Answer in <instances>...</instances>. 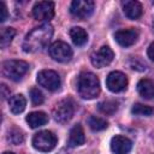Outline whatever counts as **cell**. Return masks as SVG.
<instances>
[{"instance_id": "cell-1", "label": "cell", "mask_w": 154, "mask_h": 154, "mask_svg": "<svg viewBox=\"0 0 154 154\" xmlns=\"http://www.w3.org/2000/svg\"><path fill=\"white\" fill-rule=\"evenodd\" d=\"M53 36V26L45 23L40 26L34 28L24 38L23 51L26 53H36L42 51L51 41Z\"/></svg>"}, {"instance_id": "cell-2", "label": "cell", "mask_w": 154, "mask_h": 154, "mask_svg": "<svg viewBox=\"0 0 154 154\" xmlns=\"http://www.w3.org/2000/svg\"><path fill=\"white\" fill-rule=\"evenodd\" d=\"M77 90L81 97L91 100L100 93L99 78L91 72H81L77 78Z\"/></svg>"}, {"instance_id": "cell-3", "label": "cell", "mask_w": 154, "mask_h": 154, "mask_svg": "<svg viewBox=\"0 0 154 154\" xmlns=\"http://www.w3.org/2000/svg\"><path fill=\"white\" fill-rule=\"evenodd\" d=\"M29 70L28 63L23 60H7L2 64V75L14 82L20 81Z\"/></svg>"}, {"instance_id": "cell-4", "label": "cell", "mask_w": 154, "mask_h": 154, "mask_svg": "<svg viewBox=\"0 0 154 154\" xmlns=\"http://www.w3.org/2000/svg\"><path fill=\"white\" fill-rule=\"evenodd\" d=\"M73 113H75V102L70 97L63 99L59 102H57L52 112L54 120L60 124L67 123L72 118Z\"/></svg>"}, {"instance_id": "cell-5", "label": "cell", "mask_w": 154, "mask_h": 154, "mask_svg": "<svg viewBox=\"0 0 154 154\" xmlns=\"http://www.w3.org/2000/svg\"><path fill=\"white\" fill-rule=\"evenodd\" d=\"M32 146L40 152H51L57 146V137L52 131H38L32 137Z\"/></svg>"}, {"instance_id": "cell-6", "label": "cell", "mask_w": 154, "mask_h": 154, "mask_svg": "<svg viewBox=\"0 0 154 154\" xmlns=\"http://www.w3.org/2000/svg\"><path fill=\"white\" fill-rule=\"evenodd\" d=\"M49 55L59 63H66L72 58V48L64 41H55L48 48Z\"/></svg>"}, {"instance_id": "cell-7", "label": "cell", "mask_w": 154, "mask_h": 154, "mask_svg": "<svg viewBox=\"0 0 154 154\" xmlns=\"http://www.w3.org/2000/svg\"><path fill=\"white\" fill-rule=\"evenodd\" d=\"M37 83L49 91H55L60 88L61 81L59 75L53 70H42L37 73Z\"/></svg>"}, {"instance_id": "cell-8", "label": "cell", "mask_w": 154, "mask_h": 154, "mask_svg": "<svg viewBox=\"0 0 154 154\" xmlns=\"http://www.w3.org/2000/svg\"><path fill=\"white\" fill-rule=\"evenodd\" d=\"M94 11V1L91 0H75L71 2L70 12L79 19H85L91 16Z\"/></svg>"}, {"instance_id": "cell-9", "label": "cell", "mask_w": 154, "mask_h": 154, "mask_svg": "<svg viewBox=\"0 0 154 154\" xmlns=\"http://www.w3.org/2000/svg\"><path fill=\"white\" fill-rule=\"evenodd\" d=\"M113 58H114L113 51L108 46H102L100 49H97L96 52H94L91 54L90 60H91V64L95 67L101 69V67H105L108 64H111Z\"/></svg>"}, {"instance_id": "cell-10", "label": "cell", "mask_w": 154, "mask_h": 154, "mask_svg": "<svg viewBox=\"0 0 154 154\" xmlns=\"http://www.w3.org/2000/svg\"><path fill=\"white\" fill-rule=\"evenodd\" d=\"M32 16L37 20H51L54 17V2L38 1L32 7Z\"/></svg>"}, {"instance_id": "cell-11", "label": "cell", "mask_w": 154, "mask_h": 154, "mask_svg": "<svg viewBox=\"0 0 154 154\" xmlns=\"http://www.w3.org/2000/svg\"><path fill=\"white\" fill-rule=\"evenodd\" d=\"M106 85L107 88L113 93L123 91L128 85V78L126 76L120 71H113L111 72L106 78Z\"/></svg>"}, {"instance_id": "cell-12", "label": "cell", "mask_w": 154, "mask_h": 154, "mask_svg": "<svg viewBox=\"0 0 154 154\" xmlns=\"http://www.w3.org/2000/svg\"><path fill=\"white\" fill-rule=\"evenodd\" d=\"M132 148V142L122 135H117L111 140V150L113 154H129Z\"/></svg>"}, {"instance_id": "cell-13", "label": "cell", "mask_w": 154, "mask_h": 154, "mask_svg": "<svg viewBox=\"0 0 154 154\" xmlns=\"http://www.w3.org/2000/svg\"><path fill=\"white\" fill-rule=\"evenodd\" d=\"M114 38L118 42V45H120L122 47H129L132 46L137 38H138V32L137 30L130 28V29H124V30H119L114 34Z\"/></svg>"}, {"instance_id": "cell-14", "label": "cell", "mask_w": 154, "mask_h": 154, "mask_svg": "<svg viewBox=\"0 0 154 154\" xmlns=\"http://www.w3.org/2000/svg\"><path fill=\"white\" fill-rule=\"evenodd\" d=\"M123 11L125 16L130 19H137L142 14V5L138 1L129 0L123 2Z\"/></svg>"}, {"instance_id": "cell-15", "label": "cell", "mask_w": 154, "mask_h": 154, "mask_svg": "<svg viewBox=\"0 0 154 154\" xmlns=\"http://www.w3.org/2000/svg\"><path fill=\"white\" fill-rule=\"evenodd\" d=\"M85 142V136H84V131L83 128L79 124H76L71 130H70V135H69V146L70 147H77V146H82Z\"/></svg>"}, {"instance_id": "cell-16", "label": "cell", "mask_w": 154, "mask_h": 154, "mask_svg": "<svg viewBox=\"0 0 154 154\" xmlns=\"http://www.w3.org/2000/svg\"><path fill=\"white\" fill-rule=\"evenodd\" d=\"M137 91L138 94L144 99H152L154 96V82L143 78L137 83Z\"/></svg>"}, {"instance_id": "cell-17", "label": "cell", "mask_w": 154, "mask_h": 154, "mask_svg": "<svg viewBox=\"0 0 154 154\" xmlns=\"http://www.w3.org/2000/svg\"><path fill=\"white\" fill-rule=\"evenodd\" d=\"M8 106H10V111L13 114H19L24 111V108L26 106V100L22 94H17V95H13L10 97Z\"/></svg>"}, {"instance_id": "cell-18", "label": "cell", "mask_w": 154, "mask_h": 154, "mask_svg": "<svg viewBox=\"0 0 154 154\" xmlns=\"http://www.w3.org/2000/svg\"><path fill=\"white\" fill-rule=\"evenodd\" d=\"M47 122H48V116L45 112H31L26 116V123L32 129L42 126Z\"/></svg>"}, {"instance_id": "cell-19", "label": "cell", "mask_w": 154, "mask_h": 154, "mask_svg": "<svg viewBox=\"0 0 154 154\" xmlns=\"http://www.w3.org/2000/svg\"><path fill=\"white\" fill-rule=\"evenodd\" d=\"M70 37L76 46H83L88 41V34L83 28L73 26L70 30Z\"/></svg>"}, {"instance_id": "cell-20", "label": "cell", "mask_w": 154, "mask_h": 154, "mask_svg": "<svg viewBox=\"0 0 154 154\" xmlns=\"http://www.w3.org/2000/svg\"><path fill=\"white\" fill-rule=\"evenodd\" d=\"M97 108L100 112H102L103 114L111 116L113 113L117 112L118 109V102L116 100H107V101H102L97 105Z\"/></svg>"}, {"instance_id": "cell-21", "label": "cell", "mask_w": 154, "mask_h": 154, "mask_svg": "<svg viewBox=\"0 0 154 154\" xmlns=\"http://www.w3.org/2000/svg\"><path fill=\"white\" fill-rule=\"evenodd\" d=\"M88 125L94 131H101V130H105L108 126V123L103 118H101V117L90 116L88 118Z\"/></svg>"}, {"instance_id": "cell-22", "label": "cell", "mask_w": 154, "mask_h": 154, "mask_svg": "<svg viewBox=\"0 0 154 154\" xmlns=\"http://www.w3.org/2000/svg\"><path fill=\"white\" fill-rule=\"evenodd\" d=\"M14 35H16V30L13 28H2L0 31V46L2 48L7 47L13 40Z\"/></svg>"}, {"instance_id": "cell-23", "label": "cell", "mask_w": 154, "mask_h": 154, "mask_svg": "<svg viewBox=\"0 0 154 154\" xmlns=\"http://www.w3.org/2000/svg\"><path fill=\"white\" fill-rule=\"evenodd\" d=\"M7 140L12 143V144H20L24 142V134L20 129L13 126L8 130V135H7Z\"/></svg>"}, {"instance_id": "cell-24", "label": "cell", "mask_w": 154, "mask_h": 154, "mask_svg": "<svg viewBox=\"0 0 154 154\" xmlns=\"http://www.w3.org/2000/svg\"><path fill=\"white\" fill-rule=\"evenodd\" d=\"M131 112L136 116H152L154 113V108L143 103H135L131 108Z\"/></svg>"}, {"instance_id": "cell-25", "label": "cell", "mask_w": 154, "mask_h": 154, "mask_svg": "<svg viewBox=\"0 0 154 154\" xmlns=\"http://www.w3.org/2000/svg\"><path fill=\"white\" fill-rule=\"evenodd\" d=\"M30 99H31L32 105H35V106L41 105V103L43 102V100H45L42 91H41L38 88H35V87L30 89Z\"/></svg>"}, {"instance_id": "cell-26", "label": "cell", "mask_w": 154, "mask_h": 154, "mask_svg": "<svg viewBox=\"0 0 154 154\" xmlns=\"http://www.w3.org/2000/svg\"><path fill=\"white\" fill-rule=\"evenodd\" d=\"M8 16V12H7V7L5 5L4 1H0V22H5L6 18Z\"/></svg>"}, {"instance_id": "cell-27", "label": "cell", "mask_w": 154, "mask_h": 154, "mask_svg": "<svg viewBox=\"0 0 154 154\" xmlns=\"http://www.w3.org/2000/svg\"><path fill=\"white\" fill-rule=\"evenodd\" d=\"M147 53H148V57H149V59L154 61V42H152V43L149 45Z\"/></svg>"}, {"instance_id": "cell-28", "label": "cell", "mask_w": 154, "mask_h": 154, "mask_svg": "<svg viewBox=\"0 0 154 154\" xmlns=\"http://www.w3.org/2000/svg\"><path fill=\"white\" fill-rule=\"evenodd\" d=\"M1 96L2 99H6L7 96H10V89H7L5 84H1Z\"/></svg>"}, {"instance_id": "cell-29", "label": "cell", "mask_w": 154, "mask_h": 154, "mask_svg": "<svg viewBox=\"0 0 154 154\" xmlns=\"http://www.w3.org/2000/svg\"><path fill=\"white\" fill-rule=\"evenodd\" d=\"M2 154H14V153H12V152H5V153H2Z\"/></svg>"}, {"instance_id": "cell-30", "label": "cell", "mask_w": 154, "mask_h": 154, "mask_svg": "<svg viewBox=\"0 0 154 154\" xmlns=\"http://www.w3.org/2000/svg\"><path fill=\"white\" fill-rule=\"evenodd\" d=\"M153 23H154V22H153Z\"/></svg>"}]
</instances>
